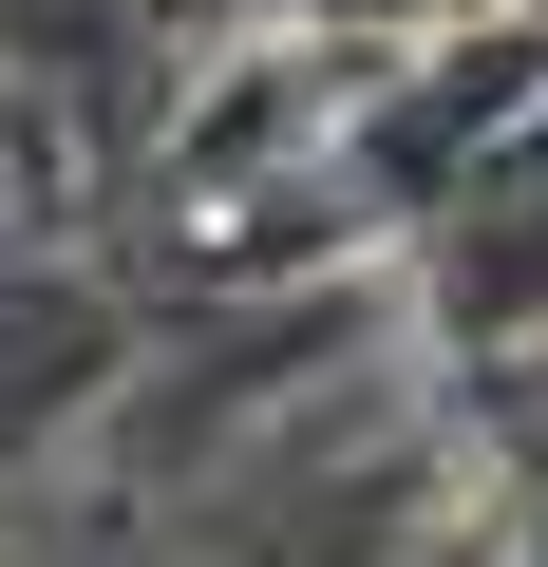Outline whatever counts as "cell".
Listing matches in <instances>:
<instances>
[{"instance_id": "obj_1", "label": "cell", "mask_w": 548, "mask_h": 567, "mask_svg": "<svg viewBox=\"0 0 548 567\" xmlns=\"http://www.w3.org/2000/svg\"><path fill=\"white\" fill-rule=\"evenodd\" d=\"M397 322H416L435 398L548 360V95H529V114H510V133L397 227Z\"/></svg>"}, {"instance_id": "obj_4", "label": "cell", "mask_w": 548, "mask_h": 567, "mask_svg": "<svg viewBox=\"0 0 548 567\" xmlns=\"http://www.w3.org/2000/svg\"><path fill=\"white\" fill-rule=\"evenodd\" d=\"M379 567H529V548H510V511H416Z\"/></svg>"}, {"instance_id": "obj_2", "label": "cell", "mask_w": 548, "mask_h": 567, "mask_svg": "<svg viewBox=\"0 0 548 567\" xmlns=\"http://www.w3.org/2000/svg\"><path fill=\"white\" fill-rule=\"evenodd\" d=\"M133 303L58 246V227H0V473H39V454H76L114 398H133Z\"/></svg>"}, {"instance_id": "obj_3", "label": "cell", "mask_w": 548, "mask_h": 567, "mask_svg": "<svg viewBox=\"0 0 548 567\" xmlns=\"http://www.w3.org/2000/svg\"><path fill=\"white\" fill-rule=\"evenodd\" d=\"M473 20H548V0H285V39H322V58H397V39H473Z\"/></svg>"}, {"instance_id": "obj_5", "label": "cell", "mask_w": 548, "mask_h": 567, "mask_svg": "<svg viewBox=\"0 0 548 567\" xmlns=\"http://www.w3.org/2000/svg\"><path fill=\"white\" fill-rule=\"evenodd\" d=\"M492 511H510V548H529V567H548V473H510V492H492Z\"/></svg>"}]
</instances>
